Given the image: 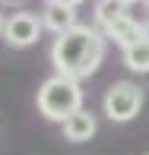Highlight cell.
<instances>
[{"label": "cell", "mask_w": 149, "mask_h": 155, "mask_svg": "<svg viewBox=\"0 0 149 155\" xmlns=\"http://www.w3.org/2000/svg\"><path fill=\"white\" fill-rule=\"evenodd\" d=\"M102 35H105V38H111V41L120 45V48H130V45H137V41L146 38V29H143V22H140L137 16L124 13L120 19H114V22L108 25V29H102Z\"/></svg>", "instance_id": "5b68a950"}, {"label": "cell", "mask_w": 149, "mask_h": 155, "mask_svg": "<svg viewBox=\"0 0 149 155\" xmlns=\"http://www.w3.org/2000/svg\"><path fill=\"white\" fill-rule=\"evenodd\" d=\"M117 3H124V6H127V3H137V0H117Z\"/></svg>", "instance_id": "5bb4252c"}, {"label": "cell", "mask_w": 149, "mask_h": 155, "mask_svg": "<svg viewBox=\"0 0 149 155\" xmlns=\"http://www.w3.org/2000/svg\"><path fill=\"white\" fill-rule=\"evenodd\" d=\"M105 57V35L95 25H76V29L63 32L51 45V63L57 76L67 79H86L102 67Z\"/></svg>", "instance_id": "6da1fadb"}, {"label": "cell", "mask_w": 149, "mask_h": 155, "mask_svg": "<svg viewBox=\"0 0 149 155\" xmlns=\"http://www.w3.org/2000/svg\"><path fill=\"white\" fill-rule=\"evenodd\" d=\"M102 108H105V114H108V120L127 124L143 108V89H140L137 82H114V86L105 92Z\"/></svg>", "instance_id": "3957f363"}, {"label": "cell", "mask_w": 149, "mask_h": 155, "mask_svg": "<svg viewBox=\"0 0 149 155\" xmlns=\"http://www.w3.org/2000/svg\"><path fill=\"white\" fill-rule=\"evenodd\" d=\"M60 127H63V136H67L70 143H86V139L95 136L98 120H95V114H92V111L83 108V111H76L73 117H67Z\"/></svg>", "instance_id": "52a82bcc"}, {"label": "cell", "mask_w": 149, "mask_h": 155, "mask_svg": "<svg viewBox=\"0 0 149 155\" xmlns=\"http://www.w3.org/2000/svg\"><path fill=\"white\" fill-rule=\"evenodd\" d=\"M41 19L35 16V13H25V10H13L10 16H6L3 22V41L10 48H32L35 41L41 38Z\"/></svg>", "instance_id": "277c9868"}, {"label": "cell", "mask_w": 149, "mask_h": 155, "mask_svg": "<svg viewBox=\"0 0 149 155\" xmlns=\"http://www.w3.org/2000/svg\"><path fill=\"white\" fill-rule=\"evenodd\" d=\"M38 111H41L45 120L63 124L76 111H83V86L76 79H67V76L45 79L41 89H38Z\"/></svg>", "instance_id": "7a4b0ae2"}, {"label": "cell", "mask_w": 149, "mask_h": 155, "mask_svg": "<svg viewBox=\"0 0 149 155\" xmlns=\"http://www.w3.org/2000/svg\"><path fill=\"white\" fill-rule=\"evenodd\" d=\"M29 0H0V6H16V13H19V6H25Z\"/></svg>", "instance_id": "30bf717a"}, {"label": "cell", "mask_w": 149, "mask_h": 155, "mask_svg": "<svg viewBox=\"0 0 149 155\" xmlns=\"http://www.w3.org/2000/svg\"><path fill=\"white\" fill-rule=\"evenodd\" d=\"M41 25L48 32H54V38L70 29H76V6L70 3H45V13H41Z\"/></svg>", "instance_id": "8992f818"}, {"label": "cell", "mask_w": 149, "mask_h": 155, "mask_svg": "<svg viewBox=\"0 0 149 155\" xmlns=\"http://www.w3.org/2000/svg\"><path fill=\"white\" fill-rule=\"evenodd\" d=\"M3 22H6V19H3V16H0V38H3Z\"/></svg>", "instance_id": "7c38bea8"}, {"label": "cell", "mask_w": 149, "mask_h": 155, "mask_svg": "<svg viewBox=\"0 0 149 155\" xmlns=\"http://www.w3.org/2000/svg\"><path fill=\"white\" fill-rule=\"evenodd\" d=\"M143 29H146V38H149V19H146V22H143Z\"/></svg>", "instance_id": "4fadbf2b"}, {"label": "cell", "mask_w": 149, "mask_h": 155, "mask_svg": "<svg viewBox=\"0 0 149 155\" xmlns=\"http://www.w3.org/2000/svg\"><path fill=\"white\" fill-rule=\"evenodd\" d=\"M45 3H70V6H76V3H83V0H45Z\"/></svg>", "instance_id": "8fae6325"}, {"label": "cell", "mask_w": 149, "mask_h": 155, "mask_svg": "<svg viewBox=\"0 0 149 155\" xmlns=\"http://www.w3.org/2000/svg\"><path fill=\"white\" fill-rule=\"evenodd\" d=\"M124 67L133 73H149V38L124 48Z\"/></svg>", "instance_id": "ba28073f"}, {"label": "cell", "mask_w": 149, "mask_h": 155, "mask_svg": "<svg viewBox=\"0 0 149 155\" xmlns=\"http://www.w3.org/2000/svg\"><path fill=\"white\" fill-rule=\"evenodd\" d=\"M143 3H146V6H149V0H143Z\"/></svg>", "instance_id": "9a60e30c"}, {"label": "cell", "mask_w": 149, "mask_h": 155, "mask_svg": "<svg viewBox=\"0 0 149 155\" xmlns=\"http://www.w3.org/2000/svg\"><path fill=\"white\" fill-rule=\"evenodd\" d=\"M127 13V6L124 3H117V0H98V6H95V25L98 29H108L114 19H120Z\"/></svg>", "instance_id": "9c48e42d"}]
</instances>
